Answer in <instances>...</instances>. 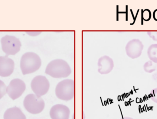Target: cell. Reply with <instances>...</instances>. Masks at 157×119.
Segmentation results:
<instances>
[{
	"label": "cell",
	"mask_w": 157,
	"mask_h": 119,
	"mask_svg": "<svg viewBox=\"0 0 157 119\" xmlns=\"http://www.w3.org/2000/svg\"><path fill=\"white\" fill-rule=\"evenodd\" d=\"M72 73L69 64L63 59L52 60L48 64L45 73L53 78H66Z\"/></svg>",
	"instance_id": "6da1fadb"
},
{
	"label": "cell",
	"mask_w": 157,
	"mask_h": 119,
	"mask_svg": "<svg viewBox=\"0 0 157 119\" xmlns=\"http://www.w3.org/2000/svg\"><path fill=\"white\" fill-rule=\"evenodd\" d=\"M41 65L40 57L34 52L25 53L20 60V68L23 75L36 72Z\"/></svg>",
	"instance_id": "7a4b0ae2"
},
{
	"label": "cell",
	"mask_w": 157,
	"mask_h": 119,
	"mask_svg": "<svg viewBox=\"0 0 157 119\" xmlns=\"http://www.w3.org/2000/svg\"><path fill=\"white\" fill-rule=\"evenodd\" d=\"M55 95L59 99L70 101L74 98L75 82L73 79H64L56 86Z\"/></svg>",
	"instance_id": "3957f363"
},
{
	"label": "cell",
	"mask_w": 157,
	"mask_h": 119,
	"mask_svg": "<svg viewBox=\"0 0 157 119\" xmlns=\"http://www.w3.org/2000/svg\"><path fill=\"white\" fill-rule=\"evenodd\" d=\"M24 106L27 111L32 114H40L45 107L44 100L41 97L37 96L35 94H29L25 98Z\"/></svg>",
	"instance_id": "277c9868"
},
{
	"label": "cell",
	"mask_w": 157,
	"mask_h": 119,
	"mask_svg": "<svg viewBox=\"0 0 157 119\" xmlns=\"http://www.w3.org/2000/svg\"><path fill=\"white\" fill-rule=\"evenodd\" d=\"M2 50L7 57L16 55L20 51L21 43L19 39L13 36L6 35L1 40Z\"/></svg>",
	"instance_id": "5b68a950"
},
{
	"label": "cell",
	"mask_w": 157,
	"mask_h": 119,
	"mask_svg": "<svg viewBox=\"0 0 157 119\" xmlns=\"http://www.w3.org/2000/svg\"><path fill=\"white\" fill-rule=\"evenodd\" d=\"M50 86L48 80L44 76H36L31 81V89L35 95L39 97L47 94L49 90Z\"/></svg>",
	"instance_id": "8992f818"
},
{
	"label": "cell",
	"mask_w": 157,
	"mask_h": 119,
	"mask_svg": "<svg viewBox=\"0 0 157 119\" xmlns=\"http://www.w3.org/2000/svg\"><path fill=\"white\" fill-rule=\"evenodd\" d=\"M25 89V82L16 78L12 80L6 87V93L13 100H15L23 95Z\"/></svg>",
	"instance_id": "52a82bcc"
},
{
	"label": "cell",
	"mask_w": 157,
	"mask_h": 119,
	"mask_svg": "<svg viewBox=\"0 0 157 119\" xmlns=\"http://www.w3.org/2000/svg\"><path fill=\"white\" fill-rule=\"evenodd\" d=\"M144 44L138 39H133L127 43L125 46V51L127 56L132 59L139 58L144 49Z\"/></svg>",
	"instance_id": "ba28073f"
},
{
	"label": "cell",
	"mask_w": 157,
	"mask_h": 119,
	"mask_svg": "<svg viewBox=\"0 0 157 119\" xmlns=\"http://www.w3.org/2000/svg\"><path fill=\"white\" fill-rule=\"evenodd\" d=\"M50 116L52 119H69L70 109L62 104L54 105L51 109Z\"/></svg>",
	"instance_id": "9c48e42d"
},
{
	"label": "cell",
	"mask_w": 157,
	"mask_h": 119,
	"mask_svg": "<svg viewBox=\"0 0 157 119\" xmlns=\"http://www.w3.org/2000/svg\"><path fill=\"white\" fill-rule=\"evenodd\" d=\"M14 62L12 59L5 57H0V76H10L14 70Z\"/></svg>",
	"instance_id": "30bf717a"
},
{
	"label": "cell",
	"mask_w": 157,
	"mask_h": 119,
	"mask_svg": "<svg viewBox=\"0 0 157 119\" xmlns=\"http://www.w3.org/2000/svg\"><path fill=\"white\" fill-rule=\"evenodd\" d=\"M114 67L113 60L108 56L101 57L98 61V72L101 74L110 73Z\"/></svg>",
	"instance_id": "8fae6325"
},
{
	"label": "cell",
	"mask_w": 157,
	"mask_h": 119,
	"mask_svg": "<svg viewBox=\"0 0 157 119\" xmlns=\"http://www.w3.org/2000/svg\"><path fill=\"white\" fill-rule=\"evenodd\" d=\"M4 119H26V117L20 108L14 107L6 111Z\"/></svg>",
	"instance_id": "7c38bea8"
},
{
	"label": "cell",
	"mask_w": 157,
	"mask_h": 119,
	"mask_svg": "<svg viewBox=\"0 0 157 119\" xmlns=\"http://www.w3.org/2000/svg\"><path fill=\"white\" fill-rule=\"evenodd\" d=\"M147 55L151 61L157 63V44H152L149 47Z\"/></svg>",
	"instance_id": "4fadbf2b"
},
{
	"label": "cell",
	"mask_w": 157,
	"mask_h": 119,
	"mask_svg": "<svg viewBox=\"0 0 157 119\" xmlns=\"http://www.w3.org/2000/svg\"><path fill=\"white\" fill-rule=\"evenodd\" d=\"M144 68L146 73H153L155 71H157V63L151 61H147L144 65Z\"/></svg>",
	"instance_id": "5bb4252c"
},
{
	"label": "cell",
	"mask_w": 157,
	"mask_h": 119,
	"mask_svg": "<svg viewBox=\"0 0 157 119\" xmlns=\"http://www.w3.org/2000/svg\"><path fill=\"white\" fill-rule=\"evenodd\" d=\"M152 16L151 12L150 10L148 9L142 10V24H143V20L145 21H148L150 20Z\"/></svg>",
	"instance_id": "9a60e30c"
},
{
	"label": "cell",
	"mask_w": 157,
	"mask_h": 119,
	"mask_svg": "<svg viewBox=\"0 0 157 119\" xmlns=\"http://www.w3.org/2000/svg\"><path fill=\"white\" fill-rule=\"evenodd\" d=\"M6 93V86L3 81L0 80V99L2 98Z\"/></svg>",
	"instance_id": "2e32d148"
},
{
	"label": "cell",
	"mask_w": 157,
	"mask_h": 119,
	"mask_svg": "<svg viewBox=\"0 0 157 119\" xmlns=\"http://www.w3.org/2000/svg\"><path fill=\"white\" fill-rule=\"evenodd\" d=\"M150 98L151 100L157 104V88H155L150 93Z\"/></svg>",
	"instance_id": "e0dca14e"
},
{
	"label": "cell",
	"mask_w": 157,
	"mask_h": 119,
	"mask_svg": "<svg viewBox=\"0 0 157 119\" xmlns=\"http://www.w3.org/2000/svg\"><path fill=\"white\" fill-rule=\"evenodd\" d=\"M147 33L151 39L155 41H157V31H149Z\"/></svg>",
	"instance_id": "ac0fdd59"
},
{
	"label": "cell",
	"mask_w": 157,
	"mask_h": 119,
	"mask_svg": "<svg viewBox=\"0 0 157 119\" xmlns=\"http://www.w3.org/2000/svg\"><path fill=\"white\" fill-rule=\"evenodd\" d=\"M27 33L29 35L32 36H36L39 35L41 33V32L33 31V32H27Z\"/></svg>",
	"instance_id": "d6986e66"
},
{
	"label": "cell",
	"mask_w": 157,
	"mask_h": 119,
	"mask_svg": "<svg viewBox=\"0 0 157 119\" xmlns=\"http://www.w3.org/2000/svg\"><path fill=\"white\" fill-rule=\"evenodd\" d=\"M153 16L154 19H155L156 21H157V9L154 11Z\"/></svg>",
	"instance_id": "ffe728a7"
},
{
	"label": "cell",
	"mask_w": 157,
	"mask_h": 119,
	"mask_svg": "<svg viewBox=\"0 0 157 119\" xmlns=\"http://www.w3.org/2000/svg\"><path fill=\"white\" fill-rule=\"evenodd\" d=\"M121 119H134L130 117H124Z\"/></svg>",
	"instance_id": "44dd1931"
}]
</instances>
